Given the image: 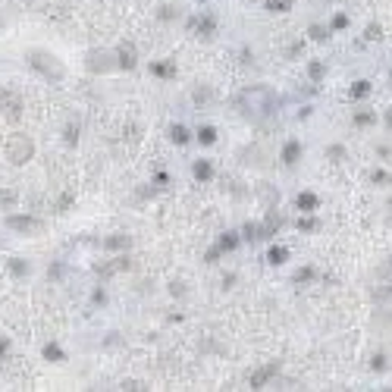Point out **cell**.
<instances>
[{
	"label": "cell",
	"mask_w": 392,
	"mask_h": 392,
	"mask_svg": "<svg viewBox=\"0 0 392 392\" xmlns=\"http://www.w3.org/2000/svg\"><path fill=\"white\" fill-rule=\"evenodd\" d=\"M28 66L38 72V76H44L47 82H63V76H66V66L47 50H32L28 53Z\"/></svg>",
	"instance_id": "1"
},
{
	"label": "cell",
	"mask_w": 392,
	"mask_h": 392,
	"mask_svg": "<svg viewBox=\"0 0 392 392\" xmlns=\"http://www.w3.org/2000/svg\"><path fill=\"white\" fill-rule=\"evenodd\" d=\"M238 104H242V110H245L248 116H260V113H270L273 110V95L267 88H251V91H245V95L238 98Z\"/></svg>",
	"instance_id": "2"
},
{
	"label": "cell",
	"mask_w": 392,
	"mask_h": 392,
	"mask_svg": "<svg viewBox=\"0 0 392 392\" xmlns=\"http://www.w3.org/2000/svg\"><path fill=\"white\" fill-rule=\"evenodd\" d=\"M32 157H35V141H32L25 132L10 135V141H7V160H10L13 166H22V163H28Z\"/></svg>",
	"instance_id": "3"
},
{
	"label": "cell",
	"mask_w": 392,
	"mask_h": 392,
	"mask_svg": "<svg viewBox=\"0 0 392 392\" xmlns=\"http://www.w3.org/2000/svg\"><path fill=\"white\" fill-rule=\"evenodd\" d=\"M22 107H25V101H22L19 88H0V110H4L13 123L22 116Z\"/></svg>",
	"instance_id": "4"
},
{
	"label": "cell",
	"mask_w": 392,
	"mask_h": 392,
	"mask_svg": "<svg viewBox=\"0 0 392 392\" xmlns=\"http://www.w3.org/2000/svg\"><path fill=\"white\" fill-rule=\"evenodd\" d=\"M7 226H10L13 232L28 235V232H41V229H44V223H41L38 217H19V214H10V217H7Z\"/></svg>",
	"instance_id": "5"
},
{
	"label": "cell",
	"mask_w": 392,
	"mask_h": 392,
	"mask_svg": "<svg viewBox=\"0 0 392 392\" xmlns=\"http://www.w3.org/2000/svg\"><path fill=\"white\" fill-rule=\"evenodd\" d=\"M189 28H192L195 35H201V38H214V35H217V16H214V13L192 16V19H189Z\"/></svg>",
	"instance_id": "6"
},
{
	"label": "cell",
	"mask_w": 392,
	"mask_h": 392,
	"mask_svg": "<svg viewBox=\"0 0 392 392\" xmlns=\"http://www.w3.org/2000/svg\"><path fill=\"white\" fill-rule=\"evenodd\" d=\"M279 373V361H273V364H264V367H257V370H251L248 373V383H251V389H264L273 377Z\"/></svg>",
	"instance_id": "7"
},
{
	"label": "cell",
	"mask_w": 392,
	"mask_h": 392,
	"mask_svg": "<svg viewBox=\"0 0 392 392\" xmlns=\"http://www.w3.org/2000/svg\"><path fill=\"white\" fill-rule=\"evenodd\" d=\"M116 66H119V69H135V66H138V50H135L132 41H123V44L116 47Z\"/></svg>",
	"instance_id": "8"
},
{
	"label": "cell",
	"mask_w": 392,
	"mask_h": 392,
	"mask_svg": "<svg viewBox=\"0 0 392 392\" xmlns=\"http://www.w3.org/2000/svg\"><path fill=\"white\" fill-rule=\"evenodd\" d=\"M116 63L110 60V53L107 50H88V69L91 72H110Z\"/></svg>",
	"instance_id": "9"
},
{
	"label": "cell",
	"mask_w": 392,
	"mask_h": 392,
	"mask_svg": "<svg viewBox=\"0 0 392 392\" xmlns=\"http://www.w3.org/2000/svg\"><path fill=\"white\" fill-rule=\"evenodd\" d=\"M132 264H129V257L123 254V257H116V260H110V264H98L95 267V273L98 276H113V273H123V270H129Z\"/></svg>",
	"instance_id": "10"
},
{
	"label": "cell",
	"mask_w": 392,
	"mask_h": 392,
	"mask_svg": "<svg viewBox=\"0 0 392 392\" xmlns=\"http://www.w3.org/2000/svg\"><path fill=\"white\" fill-rule=\"evenodd\" d=\"M301 154H305V147H301V141H286V147H283V157H279V160H283L286 166H295L298 160H301Z\"/></svg>",
	"instance_id": "11"
},
{
	"label": "cell",
	"mask_w": 392,
	"mask_h": 392,
	"mask_svg": "<svg viewBox=\"0 0 392 392\" xmlns=\"http://www.w3.org/2000/svg\"><path fill=\"white\" fill-rule=\"evenodd\" d=\"M295 207L301 210V214H314L317 207H320V198H317L314 192H301V195L295 198Z\"/></svg>",
	"instance_id": "12"
},
{
	"label": "cell",
	"mask_w": 392,
	"mask_h": 392,
	"mask_svg": "<svg viewBox=\"0 0 392 392\" xmlns=\"http://www.w3.org/2000/svg\"><path fill=\"white\" fill-rule=\"evenodd\" d=\"M129 245H132V238H129V235H123V232H116V235H107V238H104V248H110V251H126Z\"/></svg>",
	"instance_id": "13"
},
{
	"label": "cell",
	"mask_w": 392,
	"mask_h": 392,
	"mask_svg": "<svg viewBox=\"0 0 392 392\" xmlns=\"http://www.w3.org/2000/svg\"><path fill=\"white\" fill-rule=\"evenodd\" d=\"M192 173H195L198 182H207V179H214V166H210V160H195Z\"/></svg>",
	"instance_id": "14"
},
{
	"label": "cell",
	"mask_w": 392,
	"mask_h": 392,
	"mask_svg": "<svg viewBox=\"0 0 392 392\" xmlns=\"http://www.w3.org/2000/svg\"><path fill=\"white\" fill-rule=\"evenodd\" d=\"M286 260H289V248H286V245H273V248L267 251V264H273V267L286 264Z\"/></svg>",
	"instance_id": "15"
},
{
	"label": "cell",
	"mask_w": 392,
	"mask_h": 392,
	"mask_svg": "<svg viewBox=\"0 0 392 392\" xmlns=\"http://www.w3.org/2000/svg\"><path fill=\"white\" fill-rule=\"evenodd\" d=\"M41 354H44L47 361H53V364H63V361H66V354H63V348H60L57 342H47V345L41 348Z\"/></svg>",
	"instance_id": "16"
},
{
	"label": "cell",
	"mask_w": 392,
	"mask_h": 392,
	"mask_svg": "<svg viewBox=\"0 0 392 392\" xmlns=\"http://www.w3.org/2000/svg\"><path fill=\"white\" fill-rule=\"evenodd\" d=\"M370 91H373V85H370L367 79H361V82H354V85H351V91H348V95H351V101H364V98L370 95Z\"/></svg>",
	"instance_id": "17"
},
{
	"label": "cell",
	"mask_w": 392,
	"mask_h": 392,
	"mask_svg": "<svg viewBox=\"0 0 392 392\" xmlns=\"http://www.w3.org/2000/svg\"><path fill=\"white\" fill-rule=\"evenodd\" d=\"M151 72L160 79H173L176 76V63H151Z\"/></svg>",
	"instance_id": "18"
},
{
	"label": "cell",
	"mask_w": 392,
	"mask_h": 392,
	"mask_svg": "<svg viewBox=\"0 0 392 392\" xmlns=\"http://www.w3.org/2000/svg\"><path fill=\"white\" fill-rule=\"evenodd\" d=\"M323 76H326V66H323L320 60L308 63V79H311V82H323Z\"/></svg>",
	"instance_id": "19"
},
{
	"label": "cell",
	"mask_w": 392,
	"mask_h": 392,
	"mask_svg": "<svg viewBox=\"0 0 392 392\" xmlns=\"http://www.w3.org/2000/svg\"><path fill=\"white\" fill-rule=\"evenodd\" d=\"M238 238H242L238 232H223V235H220V248H223V251H235V248H238Z\"/></svg>",
	"instance_id": "20"
},
{
	"label": "cell",
	"mask_w": 392,
	"mask_h": 392,
	"mask_svg": "<svg viewBox=\"0 0 392 392\" xmlns=\"http://www.w3.org/2000/svg\"><path fill=\"white\" fill-rule=\"evenodd\" d=\"M170 138H173L176 144H189V138H192V135H189V129H185V126H179V123H176V126H170Z\"/></svg>",
	"instance_id": "21"
},
{
	"label": "cell",
	"mask_w": 392,
	"mask_h": 392,
	"mask_svg": "<svg viewBox=\"0 0 392 392\" xmlns=\"http://www.w3.org/2000/svg\"><path fill=\"white\" fill-rule=\"evenodd\" d=\"M295 226L301 232H317V229H320V220H317V217H298Z\"/></svg>",
	"instance_id": "22"
},
{
	"label": "cell",
	"mask_w": 392,
	"mask_h": 392,
	"mask_svg": "<svg viewBox=\"0 0 392 392\" xmlns=\"http://www.w3.org/2000/svg\"><path fill=\"white\" fill-rule=\"evenodd\" d=\"M10 273H13V276H28V273H32V267L25 264L22 257H13V260H10Z\"/></svg>",
	"instance_id": "23"
},
{
	"label": "cell",
	"mask_w": 392,
	"mask_h": 392,
	"mask_svg": "<svg viewBox=\"0 0 392 392\" xmlns=\"http://www.w3.org/2000/svg\"><path fill=\"white\" fill-rule=\"evenodd\" d=\"M358 129H364V126H373L377 123V113H370V110H361V113H354V119H351Z\"/></svg>",
	"instance_id": "24"
},
{
	"label": "cell",
	"mask_w": 392,
	"mask_h": 392,
	"mask_svg": "<svg viewBox=\"0 0 392 392\" xmlns=\"http://www.w3.org/2000/svg\"><path fill=\"white\" fill-rule=\"evenodd\" d=\"M242 238L245 242H260V226L257 223H245V226H242Z\"/></svg>",
	"instance_id": "25"
},
{
	"label": "cell",
	"mask_w": 392,
	"mask_h": 392,
	"mask_svg": "<svg viewBox=\"0 0 392 392\" xmlns=\"http://www.w3.org/2000/svg\"><path fill=\"white\" fill-rule=\"evenodd\" d=\"M198 141H201V144H214V141H217V129H214V126H201V129H198Z\"/></svg>",
	"instance_id": "26"
},
{
	"label": "cell",
	"mask_w": 392,
	"mask_h": 392,
	"mask_svg": "<svg viewBox=\"0 0 392 392\" xmlns=\"http://www.w3.org/2000/svg\"><path fill=\"white\" fill-rule=\"evenodd\" d=\"M267 13H289L292 10V0H267Z\"/></svg>",
	"instance_id": "27"
},
{
	"label": "cell",
	"mask_w": 392,
	"mask_h": 392,
	"mask_svg": "<svg viewBox=\"0 0 392 392\" xmlns=\"http://www.w3.org/2000/svg\"><path fill=\"white\" fill-rule=\"evenodd\" d=\"M364 38H367V41H380V38H383V25H380V22H370L367 32H364Z\"/></svg>",
	"instance_id": "28"
},
{
	"label": "cell",
	"mask_w": 392,
	"mask_h": 392,
	"mask_svg": "<svg viewBox=\"0 0 392 392\" xmlns=\"http://www.w3.org/2000/svg\"><path fill=\"white\" fill-rule=\"evenodd\" d=\"M342 28H348V16L345 13H336L333 22H329V32H342Z\"/></svg>",
	"instance_id": "29"
},
{
	"label": "cell",
	"mask_w": 392,
	"mask_h": 392,
	"mask_svg": "<svg viewBox=\"0 0 392 392\" xmlns=\"http://www.w3.org/2000/svg\"><path fill=\"white\" fill-rule=\"evenodd\" d=\"M308 35H311L314 41H326V38H329V28H323V25H317V22H314V25L308 28Z\"/></svg>",
	"instance_id": "30"
},
{
	"label": "cell",
	"mask_w": 392,
	"mask_h": 392,
	"mask_svg": "<svg viewBox=\"0 0 392 392\" xmlns=\"http://www.w3.org/2000/svg\"><path fill=\"white\" fill-rule=\"evenodd\" d=\"M63 141H66L69 147L76 144V141H79V126H72V123H69V126L63 129Z\"/></svg>",
	"instance_id": "31"
},
{
	"label": "cell",
	"mask_w": 392,
	"mask_h": 392,
	"mask_svg": "<svg viewBox=\"0 0 392 392\" xmlns=\"http://www.w3.org/2000/svg\"><path fill=\"white\" fill-rule=\"evenodd\" d=\"M326 157H329V160H345V147H342V144H329V147H326Z\"/></svg>",
	"instance_id": "32"
},
{
	"label": "cell",
	"mask_w": 392,
	"mask_h": 392,
	"mask_svg": "<svg viewBox=\"0 0 392 392\" xmlns=\"http://www.w3.org/2000/svg\"><path fill=\"white\" fill-rule=\"evenodd\" d=\"M292 279H295V283H311V279H314V267H301Z\"/></svg>",
	"instance_id": "33"
},
{
	"label": "cell",
	"mask_w": 392,
	"mask_h": 392,
	"mask_svg": "<svg viewBox=\"0 0 392 392\" xmlns=\"http://www.w3.org/2000/svg\"><path fill=\"white\" fill-rule=\"evenodd\" d=\"M370 179H373V182H380V185H389V182H392V176H389L386 170H373V173H370Z\"/></svg>",
	"instance_id": "34"
},
{
	"label": "cell",
	"mask_w": 392,
	"mask_h": 392,
	"mask_svg": "<svg viewBox=\"0 0 392 392\" xmlns=\"http://www.w3.org/2000/svg\"><path fill=\"white\" fill-rule=\"evenodd\" d=\"M370 370H377V373H383V370H386V358H383V354H373Z\"/></svg>",
	"instance_id": "35"
},
{
	"label": "cell",
	"mask_w": 392,
	"mask_h": 392,
	"mask_svg": "<svg viewBox=\"0 0 392 392\" xmlns=\"http://www.w3.org/2000/svg\"><path fill=\"white\" fill-rule=\"evenodd\" d=\"M305 53V41H295L292 47H289V60H295V57H301Z\"/></svg>",
	"instance_id": "36"
},
{
	"label": "cell",
	"mask_w": 392,
	"mask_h": 392,
	"mask_svg": "<svg viewBox=\"0 0 392 392\" xmlns=\"http://www.w3.org/2000/svg\"><path fill=\"white\" fill-rule=\"evenodd\" d=\"M220 254H223V248L217 245V248H210L207 254H204V260H207V264H217V260H220Z\"/></svg>",
	"instance_id": "37"
},
{
	"label": "cell",
	"mask_w": 392,
	"mask_h": 392,
	"mask_svg": "<svg viewBox=\"0 0 392 392\" xmlns=\"http://www.w3.org/2000/svg\"><path fill=\"white\" fill-rule=\"evenodd\" d=\"M157 16H160L163 22H170V19H176V10H173V7H160V13H157Z\"/></svg>",
	"instance_id": "38"
},
{
	"label": "cell",
	"mask_w": 392,
	"mask_h": 392,
	"mask_svg": "<svg viewBox=\"0 0 392 392\" xmlns=\"http://www.w3.org/2000/svg\"><path fill=\"white\" fill-rule=\"evenodd\" d=\"M0 201H4L7 207H13V204H16V192H0Z\"/></svg>",
	"instance_id": "39"
},
{
	"label": "cell",
	"mask_w": 392,
	"mask_h": 392,
	"mask_svg": "<svg viewBox=\"0 0 392 392\" xmlns=\"http://www.w3.org/2000/svg\"><path fill=\"white\" fill-rule=\"evenodd\" d=\"M69 204H72V195H63V198L57 201V210H66V207H69Z\"/></svg>",
	"instance_id": "40"
},
{
	"label": "cell",
	"mask_w": 392,
	"mask_h": 392,
	"mask_svg": "<svg viewBox=\"0 0 392 392\" xmlns=\"http://www.w3.org/2000/svg\"><path fill=\"white\" fill-rule=\"evenodd\" d=\"M123 389H129V392H135V389H144V386H141L138 380H126V383H123Z\"/></svg>",
	"instance_id": "41"
},
{
	"label": "cell",
	"mask_w": 392,
	"mask_h": 392,
	"mask_svg": "<svg viewBox=\"0 0 392 392\" xmlns=\"http://www.w3.org/2000/svg\"><path fill=\"white\" fill-rule=\"evenodd\" d=\"M392 295V286H386V289H377V292H373V298H389Z\"/></svg>",
	"instance_id": "42"
},
{
	"label": "cell",
	"mask_w": 392,
	"mask_h": 392,
	"mask_svg": "<svg viewBox=\"0 0 392 392\" xmlns=\"http://www.w3.org/2000/svg\"><path fill=\"white\" fill-rule=\"evenodd\" d=\"M7 351H10V342H7V339H0V358H7Z\"/></svg>",
	"instance_id": "43"
},
{
	"label": "cell",
	"mask_w": 392,
	"mask_h": 392,
	"mask_svg": "<svg viewBox=\"0 0 392 392\" xmlns=\"http://www.w3.org/2000/svg\"><path fill=\"white\" fill-rule=\"evenodd\" d=\"M154 182H157V185H166V182H170V176H166V173H157Z\"/></svg>",
	"instance_id": "44"
},
{
	"label": "cell",
	"mask_w": 392,
	"mask_h": 392,
	"mask_svg": "<svg viewBox=\"0 0 392 392\" xmlns=\"http://www.w3.org/2000/svg\"><path fill=\"white\" fill-rule=\"evenodd\" d=\"M104 301H107V295H104V292L98 289V292H95V305H104Z\"/></svg>",
	"instance_id": "45"
},
{
	"label": "cell",
	"mask_w": 392,
	"mask_h": 392,
	"mask_svg": "<svg viewBox=\"0 0 392 392\" xmlns=\"http://www.w3.org/2000/svg\"><path fill=\"white\" fill-rule=\"evenodd\" d=\"M386 126L392 129V110H386Z\"/></svg>",
	"instance_id": "46"
},
{
	"label": "cell",
	"mask_w": 392,
	"mask_h": 392,
	"mask_svg": "<svg viewBox=\"0 0 392 392\" xmlns=\"http://www.w3.org/2000/svg\"><path fill=\"white\" fill-rule=\"evenodd\" d=\"M389 207H392V198H389Z\"/></svg>",
	"instance_id": "47"
},
{
	"label": "cell",
	"mask_w": 392,
	"mask_h": 392,
	"mask_svg": "<svg viewBox=\"0 0 392 392\" xmlns=\"http://www.w3.org/2000/svg\"><path fill=\"white\" fill-rule=\"evenodd\" d=\"M389 264H392V260H389Z\"/></svg>",
	"instance_id": "48"
}]
</instances>
